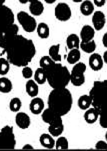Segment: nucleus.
<instances>
[{"mask_svg":"<svg viewBox=\"0 0 107 151\" xmlns=\"http://www.w3.org/2000/svg\"><path fill=\"white\" fill-rule=\"evenodd\" d=\"M10 64L17 67H24L29 64L36 53L34 43L31 39L15 34L9 36L0 43Z\"/></svg>","mask_w":107,"mask_h":151,"instance_id":"1","label":"nucleus"},{"mask_svg":"<svg viewBox=\"0 0 107 151\" xmlns=\"http://www.w3.org/2000/svg\"><path fill=\"white\" fill-rule=\"evenodd\" d=\"M72 94L66 87L54 88L48 96V107L61 116H64L72 108Z\"/></svg>","mask_w":107,"mask_h":151,"instance_id":"2","label":"nucleus"},{"mask_svg":"<svg viewBox=\"0 0 107 151\" xmlns=\"http://www.w3.org/2000/svg\"><path fill=\"white\" fill-rule=\"evenodd\" d=\"M47 82L54 88H64L70 82V72L67 67L59 62H53L44 69Z\"/></svg>","mask_w":107,"mask_h":151,"instance_id":"3","label":"nucleus"},{"mask_svg":"<svg viewBox=\"0 0 107 151\" xmlns=\"http://www.w3.org/2000/svg\"><path fill=\"white\" fill-rule=\"evenodd\" d=\"M18 34V26L14 23V14L6 5L0 6V43L5 38Z\"/></svg>","mask_w":107,"mask_h":151,"instance_id":"4","label":"nucleus"},{"mask_svg":"<svg viewBox=\"0 0 107 151\" xmlns=\"http://www.w3.org/2000/svg\"><path fill=\"white\" fill-rule=\"evenodd\" d=\"M89 95L92 100L93 107L97 108L99 112L107 111V80L95 81Z\"/></svg>","mask_w":107,"mask_h":151,"instance_id":"5","label":"nucleus"},{"mask_svg":"<svg viewBox=\"0 0 107 151\" xmlns=\"http://www.w3.org/2000/svg\"><path fill=\"white\" fill-rule=\"evenodd\" d=\"M16 146V138H15L13 128L6 125L0 131V149H14Z\"/></svg>","mask_w":107,"mask_h":151,"instance_id":"6","label":"nucleus"},{"mask_svg":"<svg viewBox=\"0 0 107 151\" xmlns=\"http://www.w3.org/2000/svg\"><path fill=\"white\" fill-rule=\"evenodd\" d=\"M86 65L83 62H77L70 72V82L74 86H81L85 82Z\"/></svg>","mask_w":107,"mask_h":151,"instance_id":"7","label":"nucleus"},{"mask_svg":"<svg viewBox=\"0 0 107 151\" xmlns=\"http://www.w3.org/2000/svg\"><path fill=\"white\" fill-rule=\"evenodd\" d=\"M17 20H18L19 24L21 25L22 28L28 33H31L36 30L37 22L33 16H31L29 13L25 11H20L17 14Z\"/></svg>","mask_w":107,"mask_h":151,"instance_id":"8","label":"nucleus"},{"mask_svg":"<svg viewBox=\"0 0 107 151\" xmlns=\"http://www.w3.org/2000/svg\"><path fill=\"white\" fill-rule=\"evenodd\" d=\"M42 120L47 123L49 126H63L62 116L55 112L54 110L50 109L49 107L42 111Z\"/></svg>","mask_w":107,"mask_h":151,"instance_id":"9","label":"nucleus"},{"mask_svg":"<svg viewBox=\"0 0 107 151\" xmlns=\"http://www.w3.org/2000/svg\"><path fill=\"white\" fill-rule=\"evenodd\" d=\"M54 15H55V17L57 20L62 21V22H65V21H68V20L71 18L72 12H71L69 5H68L67 3L60 2V3H58L55 6Z\"/></svg>","mask_w":107,"mask_h":151,"instance_id":"10","label":"nucleus"},{"mask_svg":"<svg viewBox=\"0 0 107 151\" xmlns=\"http://www.w3.org/2000/svg\"><path fill=\"white\" fill-rule=\"evenodd\" d=\"M106 23L105 15L102 11H94L92 13V24L95 30H101Z\"/></svg>","mask_w":107,"mask_h":151,"instance_id":"11","label":"nucleus"},{"mask_svg":"<svg viewBox=\"0 0 107 151\" xmlns=\"http://www.w3.org/2000/svg\"><path fill=\"white\" fill-rule=\"evenodd\" d=\"M103 58L102 56L98 53H91L90 57H89V66L94 71H99L103 67Z\"/></svg>","mask_w":107,"mask_h":151,"instance_id":"12","label":"nucleus"},{"mask_svg":"<svg viewBox=\"0 0 107 151\" xmlns=\"http://www.w3.org/2000/svg\"><path fill=\"white\" fill-rule=\"evenodd\" d=\"M30 112L33 114H40L44 110V101L40 97H33L32 100L30 101L29 104Z\"/></svg>","mask_w":107,"mask_h":151,"instance_id":"13","label":"nucleus"},{"mask_svg":"<svg viewBox=\"0 0 107 151\" xmlns=\"http://www.w3.org/2000/svg\"><path fill=\"white\" fill-rule=\"evenodd\" d=\"M15 122L20 129H27L30 126V117L24 112H19L15 116Z\"/></svg>","mask_w":107,"mask_h":151,"instance_id":"14","label":"nucleus"},{"mask_svg":"<svg viewBox=\"0 0 107 151\" xmlns=\"http://www.w3.org/2000/svg\"><path fill=\"white\" fill-rule=\"evenodd\" d=\"M95 36V29L90 25H84L80 30L81 41H90Z\"/></svg>","mask_w":107,"mask_h":151,"instance_id":"15","label":"nucleus"},{"mask_svg":"<svg viewBox=\"0 0 107 151\" xmlns=\"http://www.w3.org/2000/svg\"><path fill=\"white\" fill-rule=\"evenodd\" d=\"M85 113H84V120L86 121V123L88 124H93L99 118V110L95 107L92 108H88L87 110H85Z\"/></svg>","mask_w":107,"mask_h":151,"instance_id":"16","label":"nucleus"},{"mask_svg":"<svg viewBox=\"0 0 107 151\" xmlns=\"http://www.w3.org/2000/svg\"><path fill=\"white\" fill-rule=\"evenodd\" d=\"M40 144L46 149H53L55 147V140L50 133H43L39 138Z\"/></svg>","mask_w":107,"mask_h":151,"instance_id":"17","label":"nucleus"},{"mask_svg":"<svg viewBox=\"0 0 107 151\" xmlns=\"http://www.w3.org/2000/svg\"><path fill=\"white\" fill-rule=\"evenodd\" d=\"M25 89H26V93L30 97H36L39 93V88H38V84L35 82V80H27L26 85H25Z\"/></svg>","mask_w":107,"mask_h":151,"instance_id":"18","label":"nucleus"},{"mask_svg":"<svg viewBox=\"0 0 107 151\" xmlns=\"http://www.w3.org/2000/svg\"><path fill=\"white\" fill-rule=\"evenodd\" d=\"M29 10H30V13L34 16H39L43 13L44 11V5L41 1L37 0L35 2H32L30 3V6H29Z\"/></svg>","mask_w":107,"mask_h":151,"instance_id":"19","label":"nucleus"},{"mask_svg":"<svg viewBox=\"0 0 107 151\" xmlns=\"http://www.w3.org/2000/svg\"><path fill=\"white\" fill-rule=\"evenodd\" d=\"M81 57V53L79 48H74V49H70L67 54V62L69 64H75V63L79 62Z\"/></svg>","mask_w":107,"mask_h":151,"instance_id":"20","label":"nucleus"},{"mask_svg":"<svg viewBox=\"0 0 107 151\" xmlns=\"http://www.w3.org/2000/svg\"><path fill=\"white\" fill-rule=\"evenodd\" d=\"M80 11H81V13L83 15H85V16L91 15L94 12L93 2L89 1V0H83L80 5Z\"/></svg>","mask_w":107,"mask_h":151,"instance_id":"21","label":"nucleus"},{"mask_svg":"<svg viewBox=\"0 0 107 151\" xmlns=\"http://www.w3.org/2000/svg\"><path fill=\"white\" fill-rule=\"evenodd\" d=\"M36 32L38 34V36L42 39H46V38L49 37L50 35V29H49V26L44 22H41L37 25L36 27Z\"/></svg>","mask_w":107,"mask_h":151,"instance_id":"22","label":"nucleus"},{"mask_svg":"<svg viewBox=\"0 0 107 151\" xmlns=\"http://www.w3.org/2000/svg\"><path fill=\"white\" fill-rule=\"evenodd\" d=\"M80 41V37H78V35L70 34L68 35L67 39H66V45H67V48H69V50L74 49V48H79Z\"/></svg>","mask_w":107,"mask_h":151,"instance_id":"23","label":"nucleus"},{"mask_svg":"<svg viewBox=\"0 0 107 151\" xmlns=\"http://www.w3.org/2000/svg\"><path fill=\"white\" fill-rule=\"evenodd\" d=\"M59 50H60V44H54L49 48L48 54H49V57L54 62H60L61 59H62V57H61L59 53Z\"/></svg>","mask_w":107,"mask_h":151,"instance_id":"24","label":"nucleus"},{"mask_svg":"<svg viewBox=\"0 0 107 151\" xmlns=\"http://www.w3.org/2000/svg\"><path fill=\"white\" fill-rule=\"evenodd\" d=\"M12 87H13V85H12V82L9 78L4 77V76L0 77V92L9 93L12 90Z\"/></svg>","mask_w":107,"mask_h":151,"instance_id":"25","label":"nucleus"},{"mask_svg":"<svg viewBox=\"0 0 107 151\" xmlns=\"http://www.w3.org/2000/svg\"><path fill=\"white\" fill-rule=\"evenodd\" d=\"M33 76H34L35 82H36L38 85H40V84H44L47 81L46 73H45V70L42 67L37 68L36 70H35L34 74H33Z\"/></svg>","mask_w":107,"mask_h":151,"instance_id":"26","label":"nucleus"},{"mask_svg":"<svg viewBox=\"0 0 107 151\" xmlns=\"http://www.w3.org/2000/svg\"><path fill=\"white\" fill-rule=\"evenodd\" d=\"M81 50L84 51L85 53H93L96 49V42L94 40H90V41H80V46Z\"/></svg>","mask_w":107,"mask_h":151,"instance_id":"27","label":"nucleus"},{"mask_svg":"<svg viewBox=\"0 0 107 151\" xmlns=\"http://www.w3.org/2000/svg\"><path fill=\"white\" fill-rule=\"evenodd\" d=\"M92 105V100H91L90 95H82L78 99V106L82 110H87Z\"/></svg>","mask_w":107,"mask_h":151,"instance_id":"28","label":"nucleus"},{"mask_svg":"<svg viewBox=\"0 0 107 151\" xmlns=\"http://www.w3.org/2000/svg\"><path fill=\"white\" fill-rule=\"evenodd\" d=\"M55 148L57 150H66L69 148V143H68L67 138L64 136H59L58 139L55 141Z\"/></svg>","mask_w":107,"mask_h":151,"instance_id":"29","label":"nucleus"},{"mask_svg":"<svg viewBox=\"0 0 107 151\" xmlns=\"http://www.w3.org/2000/svg\"><path fill=\"white\" fill-rule=\"evenodd\" d=\"M10 69V62L7 58H0V75L4 76L8 73Z\"/></svg>","mask_w":107,"mask_h":151,"instance_id":"30","label":"nucleus"},{"mask_svg":"<svg viewBox=\"0 0 107 151\" xmlns=\"http://www.w3.org/2000/svg\"><path fill=\"white\" fill-rule=\"evenodd\" d=\"M21 106H22V102L18 97H14V98H12L10 100L9 108L12 112H18L21 109Z\"/></svg>","mask_w":107,"mask_h":151,"instance_id":"31","label":"nucleus"},{"mask_svg":"<svg viewBox=\"0 0 107 151\" xmlns=\"http://www.w3.org/2000/svg\"><path fill=\"white\" fill-rule=\"evenodd\" d=\"M48 131H49L50 134L54 137L60 136V135L63 133V131H64V125H63V126H49Z\"/></svg>","mask_w":107,"mask_h":151,"instance_id":"32","label":"nucleus"},{"mask_svg":"<svg viewBox=\"0 0 107 151\" xmlns=\"http://www.w3.org/2000/svg\"><path fill=\"white\" fill-rule=\"evenodd\" d=\"M53 62H54V61H53L51 58L49 57V55H48V56H43V57L39 61V64H40V67L45 69L46 67H48L49 65H51Z\"/></svg>","mask_w":107,"mask_h":151,"instance_id":"33","label":"nucleus"},{"mask_svg":"<svg viewBox=\"0 0 107 151\" xmlns=\"http://www.w3.org/2000/svg\"><path fill=\"white\" fill-rule=\"evenodd\" d=\"M99 123L103 128H107V111L99 112Z\"/></svg>","mask_w":107,"mask_h":151,"instance_id":"34","label":"nucleus"},{"mask_svg":"<svg viewBox=\"0 0 107 151\" xmlns=\"http://www.w3.org/2000/svg\"><path fill=\"white\" fill-rule=\"evenodd\" d=\"M33 74L34 73H33L31 67H29L28 65L24 66L23 69H22V76H23L25 79H31Z\"/></svg>","mask_w":107,"mask_h":151,"instance_id":"35","label":"nucleus"},{"mask_svg":"<svg viewBox=\"0 0 107 151\" xmlns=\"http://www.w3.org/2000/svg\"><path fill=\"white\" fill-rule=\"evenodd\" d=\"M95 148L97 150H107V141L103 140H99L95 144Z\"/></svg>","mask_w":107,"mask_h":151,"instance_id":"36","label":"nucleus"},{"mask_svg":"<svg viewBox=\"0 0 107 151\" xmlns=\"http://www.w3.org/2000/svg\"><path fill=\"white\" fill-rule=\"evenodd\" d=\"M106 3V0H93V4L97 7H102Z\"/></svg>","mask_w":107,"mask_h":151,"instance_id":"37","label":"nucleus"},{"mask_svg":"<svg viewBox=\"0 0 107 151\" xmlns=\"http://www.w3.org/2000/svg\"><path fill=\"white\" fill-rule=\"evenodd\" d=\"M102 42H103V45L107 48V32L103 35V37H102Z\"/></svg>","mask_w":107,"mask_h":151,"instance_id":"38","label":"nucleus"},{"mask_svg":"<svg viewBox=\"0 0 107 151\" xmlns=\"http://www.w3.org/2000/svg\"><path fill=\"white\" fill-rule=\"evenodd\" d=\"M102 58H103V61H104V62H105L106 64H107V50L105 51V52H104V54H103V56H102Z\"/></svg>","mask_w":107,"mask_h":151,"instance_id":"39","label":"nucleus"},{"mask_svg":"<svg viewBox=\"0 0 107 151\" xmlns=\"http://www.w3.org/2000/svg\"><path fill=\"white\" fill-rule=\"evenodd\" d=\"M22 149H33V147L30 144H26V145H24V146L22 147Z\"/></svg>","mask_w":107,"mask_h":151,"instance_id":"40","label":"nucleus"},{"mask_svg":"<svg viewBox=\"0 0 107 151\" xmlns=\"http://www.w3.org/2000/svg\"><path fill=\"white\" fill-rule=\"evenodd\" d=\"M46 3H48V4H52V3H54V2L56 1V0H44Z\"/></svg>","mask_w":107,"mask_h":151,"instance_id":"41","label":"nucleus"},{"mask_svg":"<svg viewBox=\"0 0 107 151\" xmlns=\"http://www.w3.org/2000/svg\"><path fill=\"white\" fill-rule=\"evenodd\" d=\"M73 2H75V3H79V2H82L83 0H72Z\"/></svg>","mask_w":107,"mask_h":151,"instance_id":"42","label":"nucleus"},{"mask_svg":"<svg viewBox=\"0 0 107 151\" xmlns=\"http://www.w3.org/2000/svg\"><path fill=\"white\" fill-rule=\"evenodd\" d=\"M4 2H5V0H0V6L4 5Z\"/></svg>","mask_w":107,"mask_h":151,"instance_id":"43","label":"nucleus"},{"mask_svg":"<svg viewBox=\"0 0 107 151\" xmlns=\"http://www.w3.org/2000/svg\"><path fill=\"white\" fill-rule=\"evenodd\" d=\"M37 1V0H27V2H29V3H32V2H35Z\"/></svg>","mask_w":107,"mask_h":151,"instance_id":"44","label":"nucleus"},{"mask_svg":"<svg viewBox=\"0 0 107 151\" xmlns=\"http://www.w3.org/2000/svg\"><path fill=\"white\" fill-rule=\"evenodd\" d=\"M105 138H106V141H107V132H106V134H105Z\"/></svg>","mask_w":107,"mask_h":151,"instance_id":"45","label":"nucleus"},{"mask_svg":"<svg viewBox=\"0 0 107 151\" xmlns=\"http://www.w3.org/2000/svg\"><path fill=\"white\" fill-rule=\"evenodd\" d=\"M106 1H107V0H106Z\"/></svg>","mask_w":107,"mask_h":151,"instance_id":"46","label":"nucleus"}]
</instances>
